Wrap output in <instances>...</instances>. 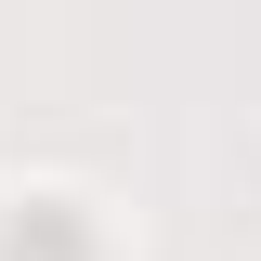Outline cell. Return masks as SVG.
<instances>
[{"label":"cell","mask_w":261,"mask_h":261,"mask_svg":"<svg viewBox=\"0 0 261 261\" xmlns=\"http://www.w3.org/2000/svg\"><path fill=\"white\" fill-rule=\"evenodd\" d=\"M0 261H92V235H79V222H65V196H39V209H27V222H13V235H0Z\"/></svg>","instance_id":"1"}]
</instances>
